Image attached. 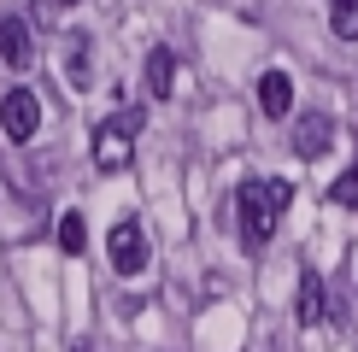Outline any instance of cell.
<instances>
[{"instance_id": "1", "label": "cell", "mask_w": 358, "mask_h": 352, "mask_svg": "<svg viewBox=\"0 0 358 352\" xmlns=\"http://www.w3.org/2000/svg\"><path fill=\"white\" fill-rule=\"evenodd\" d=\"M288 200H294V188L276 182V176H271V182L259 176V182L235 188V205H241V247H247V253H259V247L271 241V229H276V217L288 212Z\"/></svg>"}, {"instance_id": "2", "label": "cell", "mask_w": 358, "mask_h": 352, "mask_svg": "<svg viewBox=\"0 0 358 352\" xmlns=\"http://www.w3.org/2000/svg\"><path fill=\"white\" fill-rule=\"evenodd\" d=\"M141 129V112H117L94 129V165L100 170H124L129 165V135Z\"/></svg>"}, {"instance_id": "3", "label": "cell", "mask_w": 358, "mask_h": 352, "mask_svg": "<svg viewBox=\"0 0 358 352\" xmlns=\"http://www.w3.org/2000/svg\"><path fill=\"white\" fill-rule=\"evenodd\" d=\"M106 253H112V270H117V276H141V270H147V229L136 223V217H124V223L112 229Z\"/></svg>"}, {"instance_id": "4", "label": "cell", "mask_w": 358, "mask_h": 352, "mask_svg": "<svg viewBox=\"0 0 358 352\" xmlns=\"http://www.w3.org/2000/svg\"><path fill=\"white\" fill-rule=\"evenodd\" d=\"M0 129H6L12 141H29L41 129V100L29 94V88H12V94L0 100Z\"/></svg>"}, {"instance_id": "5", "label": "cell", "mask_w": 358, "mask_h": 352, "mask_svg": "<svg viewBox=\"0 0 358 352\" xmlns=\"http://www.w3.org/2000/svg\"><path fill=\"white\" fill-rule=\"evenodd\" d=\"M329 141H335V117H323V112H306L300 124H294V153H300V159H317V153H329Z\"/></svg>"}, {"instance_id": "6", "label": "cell", "mask_w": 358, "mask_h": 352, "mask_svg": "<svg viewBox=\"0 0 358 352\" xmlns=\"http://www.w3.org/2000/svg\"><path fill=\"white\" fill-rule=\"evenodd\" d=\"M0 59H6L12 71H24L29 59H36V41H29V24H24V18H12V12L0 18Z\"/></svg>"}, {"instance_id": "7", "label": "cell", "mask_w": 358, "mask_h": 352, "mask_svg": "<svg viewBox=\"0 0 358 352\" xmlns=\"http://www.w3.org/2000/svg\"><path fill=\"white\" fill-rule=\"evenodd\" d=\"M259 112H264V117H288V112H294V82H288V71H264V77H259Z\"/></svg>"}, {"instance_id": "8", "label": "cell", "mask_w": 358, "mask_h": 352, "mask_svg": "<svg viewBox=\"0 0 358 352\" xmlns=\"http://www.w3.org/2000/svg\"><path fill=\"white\" fill-rule=\"evenodd\" d=\"M323 305H329V293H323V276H317V270H306V276H300V305H294V311H300V329H317V323H323Z\"/></svg>"}, {"instance_id": "9", "label": "cell", "mask_w": 358, "mask_h": 352, "mask_svg": "<svg viewBox=\"0 0 358 352\" xmlns=\"http://www.w3.org/2000/svg\"><path fill=\"white\" fill-rule=\"evenodd\" d=\"M171 82H176V59H171V47H153V53H147V94L165 100Z\"/></svg>"}, {"instance_id": "10", "label": "cell", "mask_w": 358, "mask_h": 352, "mask_svg": "<svg viewBox=\"0 0 358 352\" xmlns=\"http://www.w3.org/2000/svg\"><path fill=\"white\" fill-rule=\"evenodd\" d=\"M329 24L341 41H358V0H329Z\"/></svg>"}, {"instance_id": "11", "label": "cell", "mask_w": 358, "mask_h": 352, "mask_svg": "<svg viewBox=\"0 0 358 352\" xmlns=\"http://www.w3.org/2000/svg\"><path fill=\"white\" fill-rule=\"evenodd\" d=\"M83 241H88L83 235V212H65L59 217V247H65V253H83Z\"/></svg>"}, {"instance_id": "12", "label": "cell", "mask_w": 358, "mask_h": 352, "mask_svg": "<svg viewBox=\"0 0 358 352\" xmlns=\"http://www.w3.org/2000/svg\"><path fill=\"white\" fill-rule=\"evenodd\" d=\"M65 53H71V82L83 88V82H88V36H71Z\"/></svg>"}, {"instance_id": "13", "label": "cell", "mask_w": 358, "mask_h": 352, "mask_svg": "<svg viewBox=\"0 0 358 352\" xmlns=\"http://www.w3.org/2000/svg\"><path fill=\"white\" fill-rule=\"evenodd\" d=\"M329 200H335V205H358V165L335 176V188H329Z\"/></svg>"}, {"instance_id": "14", "label": "cell", "mask_w": 358, "mask_h": 352, "mask_svg": "<svg viewBox=\"0 0 358 352\" xmlns=\"http://www.w3.org/2000/svg\"><path fill=\"white\" fill-rule=\"evenodd\" d=\"M65 6H77V0H65Z\"/></svg>"}]
</instances>
